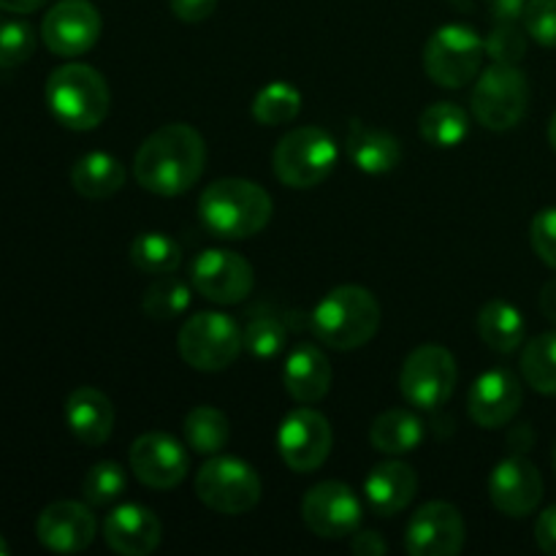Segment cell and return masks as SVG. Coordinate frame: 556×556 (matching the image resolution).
Segmentation results:
<instances>
[{
	"mask_svg": "<svg viewBox=\"0 0 556 556\" xmlns=\"http://www.w3.org/2000/svg\"><path fill=\"white\" fill-rule=\"evenodd\" d=\"M204 166V136L188 123H168L141 141L134 157V177L147 193L174 199L199 182Z\"/></svg>",
	"mask_w": 556,
	"mask_h": 556,
	"instance_id": "1",
	"label": "cell"
},
{
	"mask_svg": "<svg viewBox=\"0 0 556 556\" xmlns=\"http://www.w3.org/2000/svg\"><path fill=\"white\" fill-rule=\"evenodd\" d=\"M271 195L250 179L226 177L204 188L199 217L210 233L220 239H250L271 220Z\"/></svg>",
	"mask_w": 556,
	"mask_h": 556,
	"instance_id": "2",
	"label": "cell"
},
{
	"mask_svg": "<svg viewBox=\"0 0 556 556\" xmlns=\"http://www.w3.org/2000/svg\"><path fill=\"white\" fill-rule=\"evenodd\" d=\"M309 329L331 351H356L378 334L380 304L367 288L340 286L315 304Z\"/></svg>",
	"mask_w": 556,
	"mask_h": 556,
	"instance_id": "3",
	"label": "cell"
},
{
	"mask_svg": "<svg viewBox=\"0 0 556 556\" xmlns=\"http://www.w3.org/2000/svg\"><path fill=\"white\" fill-rule=\"evenodd\" d=\"M43 98L63 128L68 130H92L106 119L109 85L92 65L87 63H63L49 74Z\"/></svg>",
	"mask_w": 556,
	"mask_h": 556,
	"instance_id": "4",
	"label": "cell"
},
{
	"mask_svg": "<svg viewBox=\"0 0 556 556\" xmlns=\"http://www.w3.org/2000/svg\"><path fill=\"white\" fill-rule=\"evenodd\" d=\"M340 161V147L329 130L318 125H302L277 141L271 152L275 177L286 188L309 190L324 182Z\"/></svg>",
	"mask_w": 556,
	"mask_h": 556,
	"instance_id": "5",
	"label": "cell"
},
{
	"mask_svg": "<svg viewBox=\"0 0 556 556\" xmlns=\"http://www.w3.org/2000/svg\"><path fill=\"white\" fill-rule=\"evenodd\" d=\"M179 356L199 372H223L242 353L244 340L237 320L226 313H195L179 329Z\"/></svg>",
	"mask_w": 556,
	"mask_h": 556,
	"instance_id": "6",
	"label": "cell"
},
{
	"mask_svg": "<svg viewBox=\"0 0 556 556\" xmlns=\"http://www.w3.org/2000/svg\"><path fill=\"white\" fill-rule=\"evenodd\" d=\"M483 58H486L483 38L472 27L454 22L434 30V36L427 41L424 71L438 87L462 90L481 74Z\"/></svg>",
	"mask_w": 556,
	"mask_h": 556,
	"instance_id": "7",
	"label": "cell"
},
{
	"mask_svg": "<svg viewBox=\"0 0 556 556\" xmlns=\"http://www.w3.org/2000/svg\"><path fill=\"white\" fill-rule=\"evenodd\" d=\"M530 109V85L519 65L492 63L478 74L472 90V114L486 130L516 128Z\"/></svg>",
	"mask_w": 556,
	"mask_h": 556,
	"instance_id": "8",
	"label": "cell"
},
{
	"mask_svg": "<svg viewBox=\"0 0 556 556\" xmlns=\"http://www.w3.org/2000/svg\"><path fill=\"white\" fill-rule=\"evenodd\" d=\"M195 497L215 514H250L261 503V478L248 462L215 454L195 472Z\"/></svg>",
	"mask_w": 556,
	"mask_h": 556,
	"instance_id": "9",
	"label": "cell"
},
{
	"mask_svg": "<svg viewBox=\"0 0 556 556\" xmlns=\"http://www.w3.org/2000/svg\"><path fill=\"white\" fill-rule=\"evenodd\" d=\"M456 358L443 345H418L405 358L400 372V391L416 410H438L456 389Z\"/></svg>",
	"mask_w": 556,
	"mask_h": 556,
	"instance_id": "10",
	"label": "cell"
},
{
	"mask_svg": "<svg viewBox=\"0 0 556 556\" xmlns=\"http://www.w3.org/2000/svg\"><path fill=\"white\" fill-rule=\"evenodd\" d=\"M331 445H334V432H331L329 418L315 407H296L282 418L280 429H277L280 459L302 476L324 467L331 454Z\"/></svg>",
	"mask_w": 556,
	"mask_h": 556,
	"instance_id": "11",
	"label": "cell"
},
{
	"mask_svg": "<svg viewBox=\"0 0 556 556\" xmlns=\"http://www.w3.org/2000/svg\"><path fill=\"white\" fill-rule=\"evenodd\" d=\"M364 503L348 483L324 481L302 497V521L313 535L326 541L353 538L362 530Z\"/></svg>",
	"mask_w": 556,
	"mask_h": 556,
	"instance_id": "12",
	"label": "cell"
},
{
	"mask_svg": "<svg viewBox=\"0 0 556 556\" xmlns=\"http://www.w3.org/2000/svg\"><path fill=\"white\" fill-rule=\"evenodd\" d=\"M190 286L206 302L239 304L253 293L255 271L250 261L233 250L210 248L201 250L190 264Z\"/></svg>",
	"mask_w": 556,
	"mask_h": 556,
	"instance_id": "13",
	"label": "cell"
},
{
	"mask_svg": "<svg viewBox=\"0 0 556 556\" xmlns=\"http://www.w3.org/2000/svg\"><path fill=\"white\" fill-rule=\"evenodd\" d=\"M103 30V20L90 0H60L41 22V38L58 58H79L90 52Z\"/></svg>",
	"mask_w": 556,
	"mask_h": 556,
	"instance_id": "14",
	"label": "cell"
},
{
	"mask_svg": "<svg viewBox=\"0 0 556 556\" xmlns=\"http://www.w3.org/2000/svg\"><path fill=\"white\" fill-rule=\"evenodd\" d=\"M128 465L144 486L155 489V492H168L188 478L190 454L172 434L147 432L130 445Z\"/></svg>",
	"mask_w": 556,
	"mask_h": 556,
	"instance_id": "15",
	"label": "cell"
},
{
	"mask_svg": "<svg viewBox=\"0 0 556 556\" xmlns=\"http://www.w3.org/2000/svg\"><path fill=\"white\" fill-rule=\"evenodd\" d=\"M465 519L448 503H427L410 516L405 552L410 556H456L465 548Z\"/></svg>",
	"mask_w": 556,
	"mask_h": 556,
	"instance_id": "16",
	"label": "cell"
},
{
	"mask_svg": "<svg viewBox=\"0 0 556 556\" xmlns=\"http://www.w3.org/2000/svg\"><path fill=\"white\" fill-rule=\"evenodd\" d=\"M489 500L510 519L535 514L543 500V476L525 456H505L489 476Z\"/></svg>",
	"mask_w": 556,
	"mask_h": 556,
	"instance_id": "17",
	"label": "cell"
},
{
	"mask_svg": "<svg viewBox=\"0 0 556 556\" xmlns=\"http://www.w3.org/2000/svg\"><path fill=\"white\" fill-rule=\"evenodd\" d=\"M96 532L98 521L90 505L74 503V500H60V503L47 505L36 521L38 543L54 554L85 552L96 541Z\"/></svg>",
	"mask_w": 556,
	"mask_h": 556,
	"instance_id": "18",
	"label": "cell"
},
{
	"mask_svg": "<svg viewBox=\"0 0 556 556\" xmlns=\"http://www.w3.org/2000/svg\"><path fill=\"white\" fill-rule=\"evenodd\" d=\"M521 400H525V391H521L519 378L510 369L497 367L478 375L467 394V410L478 427L500 429L514 421Z\"/></svg>",
	"mask_w": 556,
	"mask_h": 556,
	"instance_id": "19",
	"label": "cell"
},
{
	"mask_svg": "<svg viewBox=\"0 0 556 556\" xmlns=\"http://www.w3.org/2000/svg\"><path fill=\"white\" fill-rule=\"evenodd\" d=\"M161 519L139 503H123L103 521V541L114 554L147 556L161 546Z\"/></svg>",
	"mask_w": 556,
	"mask_h": 556,
	"instance_id": "20",
	"label": "cell"
},
{
	"mask_svg": "<svg viewBox=\"0 0 556 556\" xmlns=\"http://www.w3.org/2000/svg\"><path fill=\"white\" fill-rule=\"evenodd\" d=\"M418 492V476L405 462H383L364 478V503L380 519L402 514Z\"/></svg>",
	"mask_w": 556,
	"mask_h": 556,
	"instance_id": "21",
	"label": "cell"
},
{
	"mask_svg": "<svg viewBox=\"0 0 556 556\" xmlns=\"http://www.w3.org/2000/svg\"><path fill=\"white\" fill-rule=\"evenodd\" d=\"M282 386L299 405H315L331 389V364L320 348L302 342L291 351L282 367Z\"/></svg>",
	"mask_w": 556,
	"mask_h": 556,
	"instance_id": "22",
	"label": "cell"
},
{
	"mask_svg": "<svg viewBox=\"0 0 556 556\" xmlns=\"http://www.w3.org/2000/svg\"><path fill=\"white\" fill-rule=\"evenodd\" d=\"M65 424L71 434L85 445H103L112 438L114 405L101 389L79 386L65 400Z\"/></svg>",
	"mask_w": 556,
	"mask_h": 556,
	"instance_id": "23",
	"label": "cell"
},
{
	"mask_svg": "<svg viewBox=\"0 0 556 556\" xmlns=\"http://www.w3.org/2000/svg\"><path fill=\"white\" fill-rule=\"evenodd\" d=\"M345 152L358 172L372 174V177L391 174L402 163L400 139L389 130L362 123V119H351L348 125Z\"/></svg>",
	"mask_w": 556,
	"mask_h": 556,
	"instance_id": "24",
	"label": "cell"
},
{
	"mask_svg": "<svg viewBox=\"0 0 556 556\" xmlns=\"http://www.w3.org/2000/svg\"><path fill=\"white\" fill-rule=\"evenodd\" d=\"M71 185L81 199L103 201L125 185V166L109 152H87L71 168Z\"/></svg>",
	"mask_w": 556,
	"mask_h": 556,
	"instance_id": "25",
	"label": "cell"
},
{
	"mask_svg": "<svg viewBox=\"0 0 556 556\" xmlns=\"http://www.w3.org/2000/svg\"><path fill=\"white\" fill-rule=\"evenodd\" d=\"M478 334L483 345L492 348L494 353H514L525 345V315L519 307H514L505 299H492L481 307L476 318Z\"/></svg>",
	"mask_w": 556,
	"mask_h": 556,
	"instance_id": "26",
	"label": "cell"
},
{
	"mask_svg": "<svg viewBox=\"0 0 556 556\" xmlns=\"http://www.w3.org/2000/svg\"><path fill=\"white\" fill-rule=\"evenodd\" d=\"M369 443L389 456L413 454L424 443V421L407 407H391L380 413L369 427Z\"/></svg>",
	"mask_w": 556,
	"mask_h": 556,
	"instance_id": "27",
	"label": "cell"
},
{
	"mask_svg": "<svg viewBox=\"0 0 556 556\" xmlns=\"http://www.w3.org/2000/svg\"><path fill=\"white\" fill-rule=\"evenodd\" d=\"M418 130H421L427 144L440 147V150H454L470 136V114L459 103H432V106L424 109Z\"/></svg>",
	"mask_w": 556,
	"mask_h": 556,
	"instance_id": "28",
	"label": "cell"
},
{
	"mask_svg": "<svg viewBox=\"0 0 556 556\" xmlns=\"http://www.w3.org/2000/svg\"><path fill=\"white\" fill-rule=\"evenodd\" d=\"M185 443L193 454L199 456H215L231 440V421L226 413L217 410L212 405H199L185 416Z\"/></svg>",
	"mask_w": 556,
	"mask_h": 556,
	"instance_id": "29",
	"label": "cell"
},
{
	"mask_svg": "<svg viewBox=\"0 0 556 556\" xmlns=\"http://www.w3.org/2000/svg\"><path fill=\"white\" fill-rule=\"evenodd\" d=\"M128 258L144 275L161 277L179 269V264H182V248L172 237H166V233L144 231L130 242Z\"/></svg>",
	"mask_w": 556,
	"mask_h": 556,
	"instance_id": "30",
	"label": "cell"
},
{
	"mask_svg": "<svg viewBox=\"0 0 556 556\" xmlns=\"http://www.w3.org/2000/svg\"><path fill=\"white\" fill-rule=\"evenodd\" d=\"M190 299V282H185L182 277H177V271L172 275H161L147 286L144 296H141V313L152 320H174L179 315L188 313Z\"/></svg>",
	"mask_w": 556,
	"mask_h": 556,
	"instance_id": "31",
	"label": "cell"
},
{
	"mask_svg": "<svg viewBox=\"0 0 556 556\" xmlns=\"http://www.w3.org/2000/svg\"><path fill=\"white\" fill-rule=\"evenodd\" d=\"M521 378L538 394L556 396V331L532 337L521 351Z\"/></svg>",
	"mask_w": 556,
	"mask_h": 556,
	"instance_id": "32",
	"label": "cell"
},
{
	"mask_svg": "<svg viewBox=\"0 0 556 556\" xmlns=\"http://www.w3.org/2000/svg\"><path fill=\"white\" fill-rule=\"evenodd\" d=\"M253 119L261 125H286L302 112V90L291 81H269L253 98Z\"/></svg>",
	"mask_w": 556,
	"mask_h": 556,
	"instance_id": "33",
	"label": "cell"
},
{
	"mask_svg": "<svg viewBox=\"0 0 556 556\" xmlns=\"http://www.w3.org/2000/svg\"><path fill=\"white\" fill-rule=\"evenodd\" d=\"M242 340L250 356L258 362H271L286 348L288 329L280 315L269 313V309H253L248 326L242 329Z\"/></svg>",
	"mask_w": 556,
	"mask_h": 556,
	"instance_id": "34",
	"label": "cell"
},
{
	"mask_svg": "<svg viewBox=\"0 0 556 556\" xmlns=\"http://www.w3.org/2000/svg\"><path fill=\"white\" fill-rule=\"evenodd\" d=\"M125 486H128V472L119 462L103 459L87 470L85 481H81V497L90 508H106V505L117 503L123 497Z\"/></svg>",
	"mask_w": 556,
	"mask_h": 556,
	"instance_id": "35",
	"label": "cell"
},
{
	"mask_svg": "<svg viewBox=\"0 0 556 556\" xmlns=\"http://www.w3.org/2000/svg\"><path fill=\"white\" fill-rule=\"evenodd\" d=\"M483 49L492 63L519 65L527 54V30H521L516 22H497L483 38Z\"/></svg>",
	"mask_w": 556,
	"mask_h": 556,
	"instance_id": "36",
	"label": "cell"
},
{
	"mask_svg": "<svg viewBox=\"0 0 556 556\" xmlns=\"http://www.w3.org/2000/svg\"><path fill=\"white\" fill-rule=\"evenodd\" d=\"M36 52V30L27 22L0 25V68H16Z\"/></svg>",
	"mask_w": 556,
	"mask_h": 556,
	"instance_id": "37",
	"label": "cell"
},
{
	"mask_svg": "<svg viewBox=\"0 0 556 556\" xmlns=\"http://www.w3.org/2000/svg\"><path fill=\"white\" fill-rule=\"evenodd\" d=\"M525 30L541 47H556V0H527Z\"/></svg>",
	"mask_w": 556,
	"mask_h": 556,
	"instance_id": "38",
	"label": "cell"
},
{
	"mask_svg": "<svg viewBox=\"0 0 556 556\" xmlns=\"http://www.w3.org/2000/svg\"><path fill=\"white\" fill-rule=\"evenodd\" d=\"M530 242L538 258L556 271V206H546L532 217Z\"/></svg>",
	"mask_w": 556,
	"mask_h": 556,
	"instance_id": "39",
	"label": "cell"
},
{
	"mask_svg": "<svg viewBox=\"0 0 556 556\" xmlns=\"http://www.w3.org/2000/svg\"><path fill=\"white\" fill-rule=\"evenodd\" d=\"M168 9L177 20L195 25V22H204L215 14L217 0H168Z\"/></svg>",
	"mask_w": 556,
	"mask_h": 556,
	"instance_id": "40",
	"label": "cell"
},
{
	"mask_svg": "<svg viewBox=\"0 0 556 556\" xmlns=\"http://www.w3.org/2000/svg\"><path fill=\"white\" fill-rule=\"evenodd\" d=\"M535 541L543 554L556 556V505L543 510L535 521Z\"/></svg>",
	"mask_w": 556,
	"mask_h": 556,
	"instance_id": "41",
	"label": "cell"
},
{
	"mask_svg": "<svg viewBox=\"0 0 556 556\" xmlns=\"http://www.w3.org/2000/svg\"><path fill=\"white\" fill-rule=\"evenodd\" d=\"M351 548L356 554L362 556H380L389 552V543L380 538V532L375 530H356L353 532V541H351Z\"/></svg>",
	"mask_w": 556,
	"mask_h": 556,
	"instance_id": "42",
	"label": "cell"
},
{
	"mask_svg": "<svg viewBox=\"0 0 556 556\" xmlns=\"http://www.w3.org/2000/svg\"><path fill=\"white\" fill-rule=\"evenodd\" d=\"M494 22H519L525 20L527 0H489Z\"/></svg>",
	"mask_w": 556,
	"mask_h": 556,
	"instance_id": "43",
	"label": "cell"
},
{
	"mask_svg": "<svg viewBox=\"0 0 556 556\" xmlns=\"http://www.w3.org/2000/svg\"><path fill=\"white\" fill-rule=\"evenodd\" d=\"M538 307H541L543 318L552 320V324H556V277H552V280L543 286L541 291V299H538Z\"/></svg>",
	"mask_w": 556,
	"mask_h": 556,
	"instance_id": "44",
	"label": "cell"
},
{
	"mask_svg": "<svg viewBox=\"0 0 556 556\" xmlns=\"http://www.w3.org/2000/svg\"><path fill=\"white\" fill-rule=\"evenodd\" d=\"M47 0H0V9L9 11V14H33L38 11Z\"/></svg>",
	"mask_w": 556,
	"mask_h": 556,
	"instance_id": "45",
	"label": "cell"
},
{
	"mask_svg": "<svg viewBox=\"0 0 556 556\" xmlns=\"http://www.w3.org/2000/svg\"><path fill=\"white\" fill-rule=\"evenodd\" d=\"M548 144H552V150L556 152V112H554L552 123H548Z\"/></svg>",
	"mask_w": 556,
	"mask_h": 556,
	"instance_id": "46",
	"label": "cell"
},
{
	"mask_svg": "<svg viewBox=\"0 0 556 556\" xmlns=\"http://www.w3.org/2000/svg\"><path fill=\"white\" fill-rule=\"evenodd\" d=\"M9 552H11L9 543H5V541H3V535H0V556H5Z\"/></svg>",
	"mask_w": 556,
	"mask_h": 556,
	"instance_id": "47",
	"label": "cell"
},
{
	"mask_svg": "<svg viewBox=\"0 0 556 556\" xmlns=\"http://www.w3.org/2000/svg\"><path fill=\"white\" fill-rule=\"evenodd\" d=\"M552 462H554V472H556V445H554V456H552Z\"/></svg>",
	"mask_w": 556,
	"mask_h": 556,
	"instance_id": "48",
	"label": "cell"
}]
</instances>
